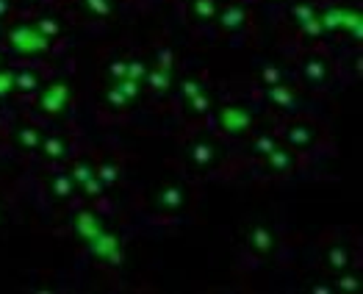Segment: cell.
<instances>
[{"label": "cell", "mask_w": 363, "mask_h": 294, "mask_svg": "<svg viewBox=\"0 0 363 294\" xmlns=\"http://www.w3.org/2000/svg\"><path fill=\"white\" fill-rule=\"evenodd\" d=\"M50 192H53L56 200H70L78 189H75L70 172L61 170V172H53V178H50Z\"/></svg>", "instance_id": "obj_18"}, {"label": "cell", "mask_w": 363, "mask_h": 294, "mask_svg": "<svg viewBox=\"0 0 363 294\" xmlns=\"http://www.w3.org/2000/svg\"><path fill=\"white\" fill-rule=\"evenodd\" d=\"M86 247H89V253L97 258V261L111 264V266H119L125 261V245H122V239L117 233L106 230V228L92 242H86Z\"/></svg>", "instance_id": "obj_4"}, {"label": "cell", "mask_w": 363, "mask_h": 294, "mask_svg": "<svg viewBox=\"0 0 363 294\" xmlns=\"http://www.w3.org/2000/svg\"><path fill=\"white\" fill-rule=\"evenodd\" d=\"M314 294H330V286H314Z\"/></svg>", "instance_id": "obj_41"}, {"label": "cell", "mask_w": 363, "mask_h": 294, "mask_svg": "<svg viewBox=\"0 0 363 294\" xmlns=\"http://www.w3.org/2000/svg\"><path fill=\"white\" fill-rule=\"evenodd\" d=\"M106 225H103V220L95 214V211H89V208H83V211H78L73 217V233L86 245V242H92L100 230H103Z\"/></svg>", "instance_id": "obj_8"}, {"label": "cell", "mask_w": 363, "mask_h": 294, "mask_svg": "<svg viewBox=\"0 0 363 294\" xmlns=\"http://www.w3.org/2000/svg\"><path fill=\"white\" fill-rule=\"evenodd\" d=\"M83 3V8L92 14V17H97V20H106L114 14V3L111 0H81Z\"/></svg>", "instance_id": "obj_26"}, {"label": "cell", "mask_w": 363, "mask_h": 294, "mask_svg": "<svg viewBox=\"0 0 363 294\" xmlns=\"http://www.w3.org/2000/svg\"><path fill=\"white\" fill-rule=\"evenodd\" d=\"M103 103H106L109 109H114V111H122V109H128V106H131V100L122 95V89H119L117 83H111L109 89L103 92Z\"/></svg>", "instance_id": "obj_25"}, {"label": "cell", "mask_w": 363, "mask_h": 294, "mask_svg": "<svg viewBox=\"0 0 363 294\" xmlns=\"http://www.w3.org/2000/svg\"><path fill=\"white\" fill-rule=\"evenodd\" d=\"M275 147H278V139H275L272 134H261V136H255V139H253V153H255V155H263V158H266V155H269Z\"/></svg>", "instance_id": "obj_29"}, {"label": "cell", "mask_w": 363, "mask_h": 294, "mask_svg": "<svg viewBox=\"0 0 363 294\" xmlns=\"http://www.w3.org/2000/svg\"><path fill=\"white\" fill-rule=\"evenodd\" d=\"M338 31H347L352 39H361L363 37L361 11H350V8H344V14H341V28H338Z\"/></svg>", "instance_id": "obj_21"}, {"label": "cell", "mask_w": 363, "mask_h": 294, "mask_svg": "<svg viewBox=\"0 0 363 294\" xmlns=\"http://www.w3.org/2000/svg\"><path fill=\"white\" fill-rule=\"evenodd\" d=\"M217 20L227 34H236V31H242V28L247 25V8H242V6H227V8L217 11Z\"/></svg>", "instance_id": "obj_13"}, {"label": "cell", "mask_w": 363, "mask_h": 294, "mask_svg": "<svg viewBox=\"0 0 363 294\" xmlns=\"http://www.w3.org/2000/svg\"><path fill=\"white\" fill-rule=\"evenodd\" d=\"M8 11H11V0H0V20L8 17Z\"/></svg>", "instance_id": "obj_40"}, {"label": "cell", "mask_w": 363, "mask_h": 294, "mask_svg": "<svg viewBox=\"0 0 363 294\" xmlns=\"http://www.w3.org/2000/svg\"><path fill=\"white\" fill-rule=\"evenodd\" d=\"M14 142L20 145V150L34 153V150H39L42 134H39V128H34V125H17V131H14Z\"/></svg>", "instance_id": "obj_19"}, {"label": "cell", "mask_w": 363, "mask_h": 294, "mask_svg": "<svg viewBox=\"0 0 363 294\" xmlns=\"http://www.w3.org/2000/svg\"><path fill=\"white\" fill-rule=\"evenodd\" d=\"M70 178H73L75 189H81L86 197H100L106 189L103 184L97 181V172H95V164L92 161H86V158H81V161H75L73 172H70Z\"/></svg>", "instance_id": "obj_5"}, {"label": "cell", "mask_w": 363, "mask_h": 294, "mask_svg": "<svg viewBox=\"0 0 363 294\" xmlns=\"http://www.w3.org/2000/svg\"><path fill=\"white\" fill-rule=\"evenodd\" d=\"M258 75H261L263 86H275V83H283V70H280L278 64H263Z\"/></svg>", "instance_id": "obj_32"}, {"label": "cell", "mask_w": 363, "mask_h": 294, "mask_svg": "<svg viewBox=\"0 0 363 294\" xmlns=\"http://www.w3.org/2000/svg\"><path fill=\"white\" fill-rule=\"evenodd\" d=\"M147 70H150V67H147V61H142V59H131V61H128V70H125V78H133V81H139V83H142Z\"/></svg>", "instance_id": "obj_36"}, {"label": "cell", "mask_w": 363, "mask_h": 294, "mask_svg": "<svg viewBox=\"0 0 363 294\" xmlns=\"http://www.w3.org/2000/svg\"><path fill=\"white\" fill-rule=\"evenodd\" d=\"M172 59H175V56H172L169 47H158V50H155V64H158V67H172Z\"/></svg>", "instance_id": "obj_39"}, {"label": "cell", "mask_w": 363, "mask_h": 294, "mask_svg": "<svg viewBox=\"0 0 363 294\" xmlns=\"http://www.w3.org/2000/svg\"><path fill=\"white\" fill-rule=\"evenodd\" d=\"M6 42L11 47V53L17 56H47L50 47H53V39H47L42 31H39L34 23H20L14 28H8L6 34Z\"/></svg>", "instance_id": "obj_1"}, {"label": "cell", "mask_w": 363, "mask_h": 294, "mask_svg": "<svg viewBox=\"0 0 363 294\" xmlns=\"http://www.w3.org/2000/svg\"><path fill=\"white\" fill-rule=\"evenodd\" d=\"M266 164H269V170L272 172H278V175H289L294 172V167H297V155H294V150L291 147H275L269 155H266Z\"/></svg>", "instance_id": "obj_11"}, {"label": "cell", "mask_w": 363, "mask_h": 294, "mask_svg": "<svg viewBox=\"0 0 363 294\" xmlns=\"http://www.w3.org/2000/svg\"><path fill=\"white\" fill-rule=\"evenodd\" d=\"M125 70H128V61H122V59H114L109 67H106V73H109V81H122L125 78Z\"/></svg>", "instance_id": "obj_37"}, {"label": "cell", "mask_w": 363, "mask_h": 294, "mask_svg": "<svg viewBox=\"0 0 363 294\" xmlns=\"http://www.w3.org/2000/svg\"><path fill=\"white\" fill-rule=\"evenodd\" d=\"M142 83H147L153 92H167L172 83H175V75H172V67H150L145 75V81Z\"/></svg>", "instance_id": "obj_16"}, {"label": "cell", "mask_w": 363, "mask_h": 294, "mask_svg": "<svg viewBox=\"0 0 363 294\" xmlns=\"http://www.w3.org/2000/svg\"><path fill=\"white\" fill-rule=\"evenodd\" d=\"M34 25H37L39 31H42V34H44L47 39H56L59 34H61V23H59L53 14H44V17H39Z\"/></svg>", "instance_id": "obj_27"}, {"label": "cell", "mask_w": 363, "mask_h": 294, "mask_svg": "<svg viewBox=\"0 0 363 294\" xmlns=\"http://www.w3.org/2000/svg\"><path fill=\"white\" fill-rule=\"evenodd\" d=\"M0 64H3V50H0Z\"/></svg>", "instance_id": "obj_42"}, {"label": "cell", "mask_w": 363, "mask_h": 294, "mask_svg": "<svg viewBox=\"0 0 363 294\" xmlns=\"http://www.w3.org/2000/svg\"><path fill=\"white\" fill-rule=\"evenodd\" d=\"M316 136H319V131L311 122H291L289 128H286V145L291 150H308V147H314L316 145Z\"/></svg>", "instance_id": "obj_7"}, {"label": "cell", "mask_w": 363, "mask_h": 294, "mask_svg": "<svg viewBox=\"0 0 363 294\" xmlns=\"http://www.w3.org/2000/svg\"><path fill=\"white\" fill-rule=\"evenodd\" d=\"M14 92V70L0 64V100H6Z\"/></svg>", "instance_id": "obj_33"}, {"label": "cell", "mask_w": 363, "mask_h": 294, "mask_svg": "<svg viewBox=\"0 0 363 294\" xmlns=\"http://www.w3.org/2000/svg\"><path fill=\"white\" fill-rule=\"evenodd\" d=\"M255 122V114L250 106H239V103H227L217 111V125L222 134L227 136H244Z\"/></svg>", "instance_id": "obj_3"}, {"label": "cell", "mask_w": 363, "mask_h": 294, "mask_svg": "<svg viewBox=\"0 0 363 294\" xmlns=\"http://www.w3.org/2000/svg\"><path fill=\"white\" fill-rule=\"evenodd\" d=\"M217 11H219L217 0H191V14H194L197 20H203V23L214 20Z\"/></svg>", "instance_id": "obj_23"}, {"label": "cell", "mask_w": 363, "mask_h": 294, "mask_svg": "<svg viewBox=\"0 0 363 294\" xmlns=\"http://www.w3.org/2000/svg\"><path fill=\"white\" fill-rule=\"evenodd\" d=\"M266 100H269L275 109L289 111V114H294V111L299 109V100H297V95L291 92L286 83H275V86H266Z\"/></svg>", "instance_id": "obj_9"}, {"label": "cell", "mask_w": 363, "mask_h": 294, "mask_svg": "<svg viewBox=\"0 0 363 294\" xmlns=\"http://www.w3.org/2000/svg\"><path fill=\"white\" fill-rule=\"evenodd\" d=\"M211 106H214V103H211V95H208L206 89H203L200 95H194V98L186 100V111H189L191 117H206V114L211 111Z\"/></svg>", "instance_id": "obj_22"}, {"label": "cell", "mask_w": 363, "mask_h": 294, "mask_svg": "<svg viewBox=\"0 0 363 294\" xmlns=\"http://www.w3.org/2000/svg\"><path fill=\"white\" fill-rule=\"evenodd\" d=\"M291 17H294L299 25H305L308 20L316 17V11H314V6H308V3H297V6H291Z\"/></svg>", "instance_id": "obj_35"}, {"label": "cell", "mask_w": 363, "mask_h": 294, "mask_svg": "<svg viewBox=\"0 0 363 294\" xmlns=\"http://www.w3.org/2000/svg\"><path fill=\"white\" fill-rule=\"evenodd\" d=\"M350 247L347 245H333V247H327L325 250V264L333 269V272H344V269H350Z\"/></svg>", "instance_id": "obj_17"}, {"label": "cell", "mask_w": 363, "mask_h": 294, "mask_svg": "<svg viewBox=\"0 0 363 294\" xmlns=\"http://www.w3.org/2000/svg\"><path fill=\"white\" fill-rule=\"evenodd\" d=\"M73 103V86L70 81L64 78H56V81H47L44 86L37 89V109L47 117H59L70 109Z\"/></svg>", "instance_id": "obj_2"}, {"label": "cell", "mask_w": 363, "mask_h": 294, "mask_svg": "<svg viewBox=\"0 0 363 294\" xmlns=\"http://www.w3.org/2000/svg\"><path fill=\"white\" fill-rule=\"evenodd\" d=\"M186 155H189V164L191 167H197V170H211L214 164L219 161V147L211 142V139H194L189 150H186Z\"/></svg>", "instance_id": "obj_6"}, {"label": "cell", "mask_w": 363, "mask_h": 294, "mask_svg": "<svg viewBox=\"0 0 363 294\" xmlns=\"http://www.w3.org/2000/svg\"><path fill=\"white\" fill-rule=\"evenodd\" d=\"M341 14H344V8H327L319 14V23H322V28L327 31H338L341 28Z\"/></svg>", "instance_id": "obj_28"}, {"label": "cell", "mask_w": 363, "mask_h": 294, "mask_svg": "<svg viewBox=\"0 0 363 294\" xmlns=\"http://www.w3.org/2000/svg\"><path fill=\"white\" fill-rule=\"evenodd\" d=\"M39 150H42L44 158H50V161H64V158L70 155V142H67L64 136L53 134V136H42Z\"/></svg>", "instance_id": "obj_15"}, {"label": "cell", "mask_w": 363, "mask_h": 294, "mask_svg": "<svg viewBox=\"0 0 363 294\" xmlns=\"http://www.w3.org/2000/svg\"><path fill=\"white\" fill-rule=\"evenodd\" d=\"M203 89H206V83H203V81H197V78H183L181 83H178V92H181L183 100H189V98L200 95Z\"/></svg>", "instance_id": "obj_30"}, {"label": "cell", "mask_w": 363, "mask_h": 294, "mask_svg": "<svg viewBox=\"0 0 363 294\" xmlns=\"http://www.w3.org/2000/svg\"><path fill=\"white\" fill-rule=\"evenodd\" d=\"M275 233L266 228V225H255L253 230H250V247H253L255 256L266 258L275 253Z\"/></svg>", "instance_id": "obj_12"}, {"label": "cell", "mask_w": 363, "mask_h": 294, "mask_svg": "<svg viewBox=\"0 0 363 294\" xmlns=\"http://www.w3.org/2000/svg\"><path fill=\"white\" fill-rule=\"evenodd\" d=\"M119 89H122V95L133 103V100H139V95H142V83L139 81H133V78H122V81H114Z\"/></svg>", "instance_id": "obj_31"}, {"label": "cell", "mask_w": 363, "mask_h": 294, "mask_svg": "<svg viewBox=\"0 0 363 294\" xmlns=\"http://www.w3.org/2000/svg\"><path fill=\"white\" fill-rule=\"evenodd\" d=\"M302 78H305L308 83H314V86H322L327 78H330L327 61L322 56H308V59L302 61Z\"/></svg>", "instance_id": "obj_14"}, {"label": "cell", "mask_w": 363, "mask_h": 294, "mask_svg": "<svg viewBox=\"0 0 363 294\" xmlns=\"http://www.w3.org/2000/svg\"><path fill=\"white\" fill-rule=\"evenodd\" d=\"M335 289H338V292H344V294L358 292V289H361V278H358V275H350V272L344 269V275L335 281Z\"/></svg>", "instance_id": "obj_34"}, {"label": "cell", "mask_w": 363, "mask_h": 294, "mask_svg": "<svg viewBox=\"0 0 363 294\" xmlns=\"http://www.w3.org/2000/svg\"><path fill=\"white\" fill-rule=\"evenodd\" d=\"M42 86V78L37 70H14V89L23 95H34Z\"/></svg>", "instance_id": "obj_20"}, {"label": "cell", "mask_w": 363, "mask_h": 294, "mask_svg": "<svg viewBox=\"0 0 363 294\" xmlns=\"http://www.w3.org/2000/svg\"><path fill=\"white\" fill-rule=\"evenodd\" d=\"M95 172H97V181L103 184V189H111L119 181V167L114 161H103L100 167H95Z\"/></svg>", "instance_id": "obj_24"}, {"label": "cell", "mask_w": 363, "mask_h": 294, "mask_svg": "<svg viewBox=\"0 0 363 294\" xmlns=\"http://www.w3.org/2000/svg\"><path fill=\"white\" fill-rule=\"evenodd\" d=\"M155 206H158L161 211H181L183 206H186V189L178 184L164 186V189L155 194Z\"/></svg>", "instance_id": "obj_10"}, {"label": "cell", "mask_w": 363, "mask_h": 294, "mask_svg": "<svg viewBox=\"0 0 363 294\" xmlns=\"http://www.w3.org/2000/svg\"><path fill=\"white\" fill-rule=\"evenodd\" d=\"M299 28L305 31V37H311V39H319L325 34V28H322V23H319V14H316L314 20H308L305 25H299Z\"/></svg>", "instance_id": "obj_38"}]
</instances>
